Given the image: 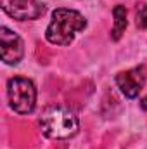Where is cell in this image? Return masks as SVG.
Here are the masks:
<instances>
[{
  "instance_id": "6da1fadb",
  "label": "cell",
  "mask_w": 147,
  "mask_h": 149,
  "mask_svg": "<svg viewBox=\"0 0 147 149\" xmlns=\"http://www.w3.org/2000/svg\"><path fill=\"white\" fill-rule=\"evenodd\" d=\"M87 19L74 9H55L52 12V21L45 30V38L52 45L66 47L74 40V35L85 30Z\"/></svg>"
},
{
  "instance_id": "7a4b0ae2",
  "label": "cell",
  "mask_w": 147,
  "mask_h": 149,
  "mask_svg": "<svg viewBox=\"0 0 147 149\" xmlns=\"http://www.w3.org/2000/svg\"><path fill=\"white\" fill-rule=\"evenodd\" d=\"M42 134L49 139L66 141L71 139L80 130L78 116L66 106H50L42 113L40 120Z\"/></svg>"
},
{
  "instance_id": "3957f363",
  "label": "cell",
  "mask_w": 147,
  "mask_h": 149,
  "mask_svg": "<svg viewBox=\"0 0 147 149\" xmlns=\"http://www.w3.org/2000/svg\"><path fill=\"white\" fill-rule=\"evenodd\" d=\"M9 104L17 114H30L37 106V88L30 78L14 76L7 81Z\"/></svg>"
},
{
  "instance_id": "277c9868",
  "label": "cell",
  "mask_w": 147,
  "mask_h": 149,
  "mask_svg": "<svg viewBox=\"0 0 147 149\" xmlns=\"http://www.w3.org/2000/svg\"><path fill=\"white\" fill-rule=\"evenodd\" d=\"M2 10L17 21H33L45 12V3L40 0H0Z\"/></svg>"
},
{
  "instance_id": "5b68a950",
  "label": "cell",
  "mask_w": 147,
  "mask_h": 149,
  "mask_svg": "<svg viewBox=\"0 0 147 149\" xmlns=\"http://www.w3.org/2000/svg\"><path fill=\"white\" fill-rule=\"evenodd\" d=\"M24 56V43L21 37L9 30L7 26H2L0 28V57L5 64H10V66H16L21 63Z\"/></svg>"
},
{
  "instance_id": "8992f818",
  "label": "cell",
  "mask_w": 147,
  "mask_h": 149,
  "mask_svg": "<svg viewBox=\"0 0 147 149\" xmlns=\"http://www.w3.org/2000/svg\"><path fill=\"white\" fill-rule=\"evenodd\" d=\"M116 85H118V88L121 90V94L125 97L135 99L146 85L144 70L142 68H132V70L118 73L116 74Z\"/></svg>"
},
{
  "instance_id": "52a82bcc",
  "label": "cell",
  "mask_w": 147,
  "mask_h": 149,
  "mask_svg": "<svg viewBox=\"0 0 147 149\" xmlns=\"http://www.w3.org/2000/svg\"><path fill=\"white\" fill-rule=\"evenodd\" d=\"M112 16H114V26H112V31H111V38L116 42V40L121 38V35H123L125 30H126V24H128L125 5H116V7L112 9Z\"/></svg>"
},
{
  "instance_id": "ba28073f",
  "label": "cell",
  "mask_w": 147,
  "mask_h": 149,
  "mask_svg": "<svg viewBox=\"0 0 147 149\" xmlns=\"http://www.w3.org/2000/svg\"><path fill=\"white\" fill-rule=\"evenodd\" d=\"M135 23H137V28L147 30V3H137Z\"/></svg>"
},
{
  "instance_id": "9c48e42d",
  "label": "cell",
  "mask_w": 147,
  "mask_h": 149,
  "mask_svg": "<svg viewBox=\"0 0 147 149\" xmlns=\"http://www.w3.org/2000/svg\"><path fill=\"white\" fill-rule=\"evenodd\" d=\"M140 108H142L144 111H147V95L142 99V101H140Z\"/></svg>"
}]
</instances>
